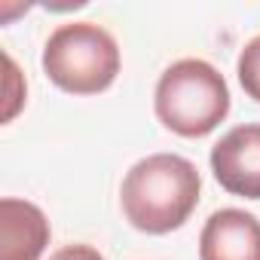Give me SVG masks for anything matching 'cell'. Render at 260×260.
<instances>
[{
    "mask_svg": "<svg viewBox=\"0 0 260 260\" xmlns=\"http://www.w3.org/2000/svg\"><path fill=\"white\" fill-rule=\"evenodd\" d=\"M4 64H7V107H4V122H10V119L19 113V107L25 104V89H19L22 77H19L16 61H13L10 55H4ZM22 86H25V83H22Z\"/></svg>",
    "mask_w": 260,
    "mask_h": 260,
    "instance_id": "obj_8",
    "label": "cell"
},
{
    "mask_svg": "<svg viewBox=\"0 0 260 260\" xmlns=\"http://www.w3.org/2000/svg\"><path fill=\"white\" fill-rule=\"evenodd\" d=\"M199 169L178 153H153L125 172L119 205L125 220L141 233L166 236L184 226L199 205Z\"/></svg>",
    "mask_w": 260,
    "mask_h": 260,
    "instance_id": "obj_1",
    "label": "cell"
},
{
    "mask_svg": "<svg viewBox=\"0 0 260 260\" xmlns=\"http://www.w3.org/2000/svg\"><path fill=\"white\" fill-rule=\"evenodd\" d=\"M153 107L169 132L181 138H202L226 119L230 89L214 64L202 58H181L162 71Z\"/></svg>",
    "mask_w": 260,
    "mask_h": 260,
    "instance_id": "obj_2",
    "label": "cell"
},
{
    "mask_svg": "<svg viewBox=\"0 0 260 260\" xmlns=\"http://www.w3.org/2000/svg\"><path fill=\"white\" fill-rule=\"evenodd\" d=\"M43 74L71 95H98L119 74V46L95 22L58 25L43 46Z\"/></svg>",
    "mask_w": 260,
    "mask_h": 260,
    "instance_id": "obj_3",
    "label": "cell"
},
{
    "mask_svg": "<svg viewBox=\"0 0 260 260\" xmlns=\"http://www.w3.org/2000/svg\"><path fill=\"white\" fill-rule=\"evenodd\" d=\"M236 74H239L245 95L260 104V37H254L242 46L239 61H236Z\"/></svg>",
    "mask_w": 260,
    "mask_h": 260,
    "instance_id": "obj_7",
    "label": "cell"
},
{
    "mask_svg": "<svg viewBox=\"0 0 260 260\" xmlns=\"http://www.w3.org/2000/svg\"><path fill=\"white\" fill-rule=\"evenodd\" d=\"M49 260H104V257H101V251L92 248V245H64V248L52 251Z\"/></svg>",
    "mask_w": 260,
    "mask_h": 260,
    "instance_id": "obj_9",
    "label": "cell"
},
{
    "mask_svg": "<svg viewBox=\"0 0 260 260\" xmlns=\"http://www.w3.org/2000/svg\"><path fill=\"white\" fill-rule=\"evenodd\" d=\"M199 260H260V220L242 208L214 211L199 236Z\"/></svg>",
    "mask_w": 260,
    "mask_h": 260,
    "instance_id": "obj_5",
    "label": "cell"
},
{
    "mask_svg": "<svg viewBox=\"0 0 260 260\" xmlns=\"http://www.w3.org/2000/svg\"><path fill=\"white\" fill-rule=\"evenodd\" d=\"M49 236L52 230L40 205L16 196L0 199V260H40Z\"/></svg>",
    "mask_w": 260,
    "mask_h": 260,
    "instance_id": "obj_6",
    "label": "cell"
},
{
    "mask_svg": "<svg viewBox=\"0 0 260 260\" xmlns=\"http://www.w3.org/2000/svg\"><path fill=\"white\" fill-rule=\"evenodd\" d=\"M214 181L242 199H260V122L236 125L211 147Z\"/></svg>",
    "mask_w": 260,
    "mask_h": 260,
    "instance_id": "obj_4",
    "label": "cell"
}]
</instances>
